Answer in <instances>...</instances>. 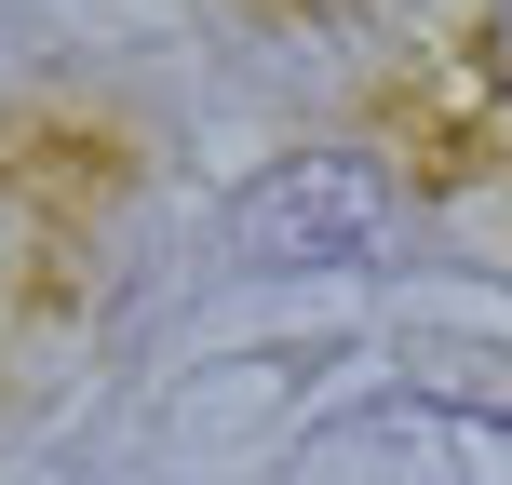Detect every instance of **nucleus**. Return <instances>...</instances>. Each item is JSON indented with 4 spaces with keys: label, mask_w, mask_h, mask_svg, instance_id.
<instances>
[{
    "label": "nucleus",
    "mask_w": 512,
    "mask_h": 485,
    "mask_svg": "<svg viewBox=\"0 0 512 485\" xmlns=\"http://www.w3.org/2000/svg\"><path fill=\"white\" fill-rule=\"evenodd\" d=\"M283 485H512V418L459 391H378V405H337L283 459Z\"/></svg>",
    "instance_id": "obj_1"
},
{
    "label": "nucleus",
    "mask_w": 512,
    "mask_h": 485,
    "mask_svg": "<svg viewBox=\"0 0 512 485\" xmlns=\"http://www.w3.org/2000/svg\"><path fill=\"white\" fill-rule=\"evenodd\" d=\"M378 230H391V189L351 149H297V162H270L230 203V256L243 270H337V256H364Z\"/></svg>",
    "instance_id": "obj_2"
},
{
    "label": "nucleus",
    "mask_w": 512,
    "mask_h": 485,
    "mask_svg": "<svg viewBox=\"0 0 512 485\" xmlns=\"http://www.w3.org/2000/svg\"><path fill=\"white\" fill-rule=\"evenodd\" d=\"M472 54H486V95L512 108V0H486V41H472Z\"/></svg>",
    "instance_id": "obj_3"
}]
</instances>
